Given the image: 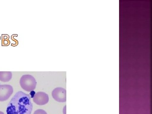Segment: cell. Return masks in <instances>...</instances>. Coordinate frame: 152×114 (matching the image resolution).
I'll return each instance as SVG.
<instances>
[{"instance_id": "cell-3", "label": "cell", "mask_w": 152, "mask_h": 114, "mask_svg": "<svg viewBox=\"0 0 152 114\" xmlns=\"http://www.w3.org/2000/svg\"><path fill=\"white\" fill-rule=\"evenodd\" d=\"M53 98L59 102H65L66 101V91L61 87L56 88L52 93Z\"/></svg>"}, {"instance_id": "cell-2", "label": "cell", "mask_w": 152, "mask_h": 114, "mask_svg": "<svg viewBox=\"0 0 152 114\" xmlns=\"http://www.w3.org/2000/svg\"><path fill=\"white\" fill-rule=\"evenodd\" d=\"M20 84L22 88L26 91L31 92L35 89L37 82L33 76L26 75L22 76Z\"/></svg>"}, {"instance_id": "cell-9", "label": "cell", "mask_w": 152, "mask_h": 114, "mask_svg": "<svg viewBox=\"0 0 152 114\" xmlns=\"http://www.w3.org/2000/svg\"><path fill=\"white\" fill-rule=\"evenodd\" d=\"M0 39H1V38H0Z\"/></svg>"}, {"instance_id": "cell-1", "label": "cell", "mask_w": 152, "mask_h": 114, "mask_svg": "<svg viewBox=\"0 0 152 114\" xmlns=\"http://www.w3.org/2000/svg\"><path fill=\"white\" fill-rule=\"evenodd\" d=\"M33 104L30 95L21 91L18 92L7 106V114H31Z\"/></svg>"}, {"instance_id": "cell-5", "label": "cell", "mask_w": 152, "mask_h": 114, "mask_svg": "<svg viewBox=\"0 0 152 114\" xmlns=\"http://www.w3.org/2000/svg\"><path fill=\"white\" fill-rule=\"evenodd\" d=\"M49 101L48 95L45 93L39 92L33 97V101L39 105H44L48 103Z\"/></svg>"}, {"instance_id": "cell-6", "label": "cell", "mask_w": 152, "mask_h": 114, "mask_svg": "<svg viewBox=\"0 0 152 114\" xmlns=\"http://www.w3.org/2000/svg\"><path fill=\"white\" fill-rule=\"evenodd\" d=\"M12 73L11 72H0V81L8 82L12 79Z\"/></svg>"}, {"instance_id": "cell-4", "label": "cell", "mask_w": 152, "mask_h": 114, "mask_svg": "<svg viewBox=\"0 0 152 114\" xmlns=\"http://www.w3.org/2000/svg\"><path fill=\"white\" fill-rule=\"evenodd\" d=\"M13 91V88L10 85H0V102L8 99L12 94Z\"/></svg>"}, {"instance_id": "cell-8", "label": "cell", "mask_w": 152, "mask_h": 114, "mask_svg": "<svg viewBox=\"0 0 152 114\" xmlns=\"http://www.w3.org/2000/svg\"><path fill=\"white\" fill-rule=\"evenodd\" d=\"M0 114H4V113L0 111Z\"/></svg>"}, {"instance_id": "cell-7", "label": "cell", "mask_w": 152, "mask_h": 114, "mask_svg": "<svg viewBox=\"0 0 152 114\" xmlns=\"http://www.w3.org/2000/svg\"><path fill=\"white\" fill-rule=\"evenodd\" d=\"M34 114H48L46 112L42 109H39L37 110L34 113Z\"/></svg>"}]
</instances>
